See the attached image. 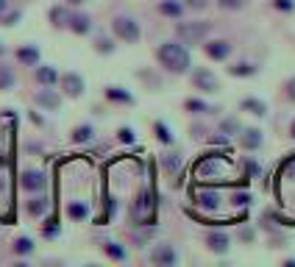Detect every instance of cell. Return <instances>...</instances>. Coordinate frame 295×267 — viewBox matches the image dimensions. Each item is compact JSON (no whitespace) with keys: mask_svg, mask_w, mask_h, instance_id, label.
<instances>
[{"mask_svg":"<svg viewBox=\"0 0 295 267\" xmlns=\"http://www.w3.org/2000/svg\"><path fill=\"white\" fill-rule=\"evenodd\" d=\"M17 62L25 64V67H37V64H39V47L37 45H22V47H17Z\"/></svg>","mask_w":295,"mask_h":267,"instance_id":"cell-13","label":"cell"},{"mask_svg":"<svg viewBox=\"0 0 295 267\" xmlns=\"http://www.w3.org/2000/svg\"><path fill=\"white\" fill-rule=\"evenodd\" d=\"M86 0H64V6H84Z\"/></svg>","mask_w":295,"mask_h":267,"instance_id":"cell-40","label":"cell"},{"mask_svg":"<svg viewBox=\"0 0 295 267\" xmlns=\"http://www.w3.org/2000/svg\"><path fill=\"white\" fill-rule=\"evenodd\" d=\"M212 34V25L206 20H192V22H179L175 25V37L181 45H200L206 42Z\"/></svg>","mask_w":295,"mask_h":267,"instance_id":"cell-2","label":"cell"},{"mask_svg":"<svg viewBox=\"0 0 295 267\" xmlns=\"http://www.w3.org/2000/svg\"><path fill=\"white\" fill-rule=\"evenodd\" d=\"M95 50L98 53H114V42L109 37H98L95 39Z\"/></svg>","mask_w":295,"mask_h":267,"instance_id":"cell-33","label":"cell"},{"mask_svg":"<svg viewBox=\"0 0 295 267\" xmlns=\"http://www.w3.org/2000/svg\"><path fill=\"white\" fill-rule=\"evenodd\" d=\"M11 86H14V73H11V67L0 64V92H9Z\"/></svg>","mask_w":295,"mask_h":267,"instance_id":"cell-29","label":"cell"},{"mask_svg":"<svg viewBox=\"0 0 295 267\" xmlns=\"http://www.w3.org/2000/svg\"><path fill=\"white\" fill-rule=\"evenodd\" d=\"M6 11H9V0H0V17H3Z\"/></svg>","mask_w":295,"mask_h":267,"instance_id":"cell-39","label":"cell"},{"mask_svg":"<svg viewBox=\"0 0 295 267\" xmlns=\"http://www.w3.org/2000/svg\"><path fill=\"white\" fill-rule=\"evenodd\" d=\"M273 6L279 11H295V0H273Z\"/></svg>","mask_w":295,"mask_h":267,"instance_id":"cell-35","label":"cell"},{"mask_svg":"<svg viewBox=\"0 0 295 267\" xmlns=\"http://www.w3.org/2000/svg\"><path fill=\"white\" fill-rule=\"evenodd\" d=\"M100 248H103V253L111 259V262H126L128 259V251L120 245V242H103Z\"/></svg>","mask_w":295,"mask_h":267,"instance_id":"cell-19","label":"cell"},{"mask_svg":"<svg viewBox=\"0 0 295 267\" xmlns=\"http://www.w3.org/2000/svg\"><path fill=\"white\" fill-rule=\"evenodd\" d=\"M95 139V128L92 126H75L73 128V142L75 145H84V142H92Z\"/></svg>","mask_w":295,"mask_h":267,"instance_id":"cell-23","label":"cell"},{"mask_svg":"<svg viewBox=\"0 0 295 267\" xmlns=\"http://www.w3.org/2000/svg\"><path fill=\"white\" fill-rule=\"evenodd\" d=\"M56 84L62 86V92L67 95V98H81V95H84V89H86L84 78H81L78 73H64V75H58Z\"/></svg>","mask_w":295,"mask_h":267,"instance_id":"cell-5","label":"cell"},{"mask_svg":"<svg viewBox=\"0 0 295 267\" xmlns=\"http://www.w3.org/2000/svg\"><path fill=\"white\" fill-rule=\"evenodd\" d=\"M195 203L200 206V209H206V212H217L220 198H217V192H198L195 195Z\"/></svg>","mask_w":295,"mask_h":267,"instance_id":"cell-20","label":"cell"},{"mask_svg":"<svg viewBox=\"0 0 295 267\" xmlns=\"http://www.w3.org/2000/svg\"><path fill=\"white\" fill-rule=\"evenodd\" d=\"M20 187L25 189V192H45L48 178H45L42 170H22L20 173Z\"/></svg>","mask_w":295,"mask_h":267,"instance_id":"cell-6","label":"cell"},{"mask_svg":"<svg viewBox=\"0 0 295 267\" xmlns=\"http://www.w3.org/2000/svg\"><path fill=\"white\" fill-rule=\"evenodd\" d=\"M284 92H287V98H290L292 103H295V75H292V78L284 84Z\"/></svg>","mask_w":295,"mask_h":267,"instance_id":"cell-37","label":"cell"},{"mask_svg":"<svg viewBox=\"0 0 295 267\" xmlns=\"http://www.w3.org/2000/svg\"><path fill=\"white\" fill-rule=\"evenodd\" d=\"M240 109L248 111V114H256V117H264V114H268V106H264V100H256V98H245L243 103H240Z\"/></svg>","mask_w":295,"mask_h":267,"instance_id":"cell-21","label":"cell"},{"mask_svg":"<svg viewBox=\"0 0 295 267\" xmlns=\"http://www.w3.org/2000/svg\"><path fill=\"white\" fill-rule=\"evenodd\" d=\"M217 3V9H223V11H240V9H245V0H215Z\"/></svg>","mask_w":295,"mask_h":267,"instance_id":"cell-31","label":"cell"},{"mask_svg":"<svg viewBox=\"0 0 295 267\" xmlns=\"http://www.w3.org/2000/svg\"><path fill=\"white\" fill-rule=\"evenodd\" d=\"M3 53H6V47H3V42H0V56H3Z\"/></svg>","mask_w":295,"mask_h":267,"instance_id":"cell-42","label":"cell"},{"mask_svg":"<svg viewBox=\"0 0 295 267\" xmlns=\"http://www.w3.org/2000/svg\"><path fill=\"white\" fill-rule=\"evenodd\" d=\"M117 139H120L123 145H134V139H137V134H134V128L123 126V128H117Z\"/></svg>","mask_w":295,"mask_h":267,"instance_id":"cell-32","label":"cell"},{"mask_svg":"<svg viewBox=\"0 0 295 267\" xmlns=\"http://www.w3.org/2000/svg\"><path fill=\"white\" fill-rule=\"evenodd\" d=\"M153 134H156V139L162 142V145H173V139H175V136H173V131H170V128L164 126L162 120H156V123H153Z\"/></svg>","mask_w":295,"mask_h":267,"instance_id":"cell-25","label":"cell"},{"mask_svg":"<svg viewBox=\"0 0 295 267\" xmlns=\"http://www.w3.org/2000/svg\"><path fill=\"white\" fill-rule=\"evenodd\" d=\"M290 136H292V139H295V120L290 123Z\"/></svg>","mask_w":295,"mask_h":267,"instance_id":"cell-41","label":"cell"},{"mask_svg":"<svg viewBox=\"0 0 295 267\" xmlns=\"http://www.w3.org/2000/svg\"><path fill=\"white\" fill-rule=\"evenodd\" d=\"M11 248H14L17 256H28V253H34V242L28 240V236H17L14 245H11Z\"/></svg>","mask_w":295,"mask_h":267,"instance_id":"cell-27","label":"cell"},{"mask_svg":"<svg viewBox=\"0 0 295 267\" xmlns=\"http://www.w3.org/2000/svg\"><path fill=\"white\" fill-rule=\"evenodd\" d=\"M264 142V136L259 128H243V134H240V145L245 147V151H259Z\"/></svg>","mask_w":295,"mask_h":267,"instance_id":"cell-12","label":"cell"},{"mask_svg":"<svg viewBox=\"0 0 295 267\" xmlns=\"http://www.w3.org/2000/svg\"><path fill=\"white\" fill-rule=\"evenodd\" d=\"M256 73H259V67L251 64V62H237V64L228 67V75H234V78H251V75H256Z\"/></svg>","mask_w":295,"mask_h":267,"instance_id":"cell-17","label":"cell"},{"mask_svg":"<svg viewBox=\"0 0 295 267\" xmlns=\"http://www.w3.org/2000/svg\"><path fill=\"white\" fill-rule=\"evenodd\" d=\"M151 262L153 264H162V267H170L179 262V251H175L173 245H167V242H162V245H156L151 251Z\"/></svg>","mask_w":295,"mask_h":267,"instance_id":"cell-7","label":"cell"},{"mask_svg":"<svg viewBox=\"0 0 295 267\" xmlns=\"http://www.w3.org/2000/svg\"><path fill=\"white\" fill-rule=\"evenodd\" d=\"M106 100H111V103H126V106H131V103H134V95L128 92V89H123V86H106Z\"/></svg>","mask_w":295,"mask_h":267,"instance_id":"cell-14","label":"cell"},{"mask_svg":"<svg viewBox=\"0 0 295 267\" xmlns=\"http://www.w3.org/2000/svg\"><path fill=\"white\" fill-rule=\"evenodd\" d=\"M156 58H159V64L173 75H184L192 64L190 50H187V45H181V42H162L156 47Z\"/></svg>","mask_w":295,"mask_h":267,"instance_id":"cell-1","label":"cell"},{"mask_svg":"<svg viewBox=\"0 0 295 267\" xmlns=\"http://www.w3.org/2000/svg\"><path fill=\"white\" fill-rule=\"evenodd\" d=\"M159 14L179 20V17L184 14V3H179V0H162V3H159Z\"/></svg>","mask_w":295,"mask_h":267,"instance_id":"cell-18","label":"cell"},{"mask_svg":"<svg viewBox=\"0 0 295 267\" xmlns=\"http://www.w3.org/2000/svg\"><path fill=\"white\" fill-rule=\"evenodd\" d=\"M48 17H50V25L53 28H67V22H70L67 6H53V9L48 11Z\"/></svg>","mask_w":295,"mask_h":267,"instance_id":"cell-16","label":"cell"},{"mask_svg":"<svg viewBox=\"0 0 295 267\" xmlns=\"http://www.w3.org/2000/svg\"><path fill=\"white\" fill-rule=\"evenodd\" d=\"M190 81H192V86H195L198 92H203V95H215V92H220V81H217V75H215V73H209L206 67L192 70Z\"/></svg>","mask_w":295,"mask_h":267,"instance_id":"cell-4","label":"cell"},{"mask_svg":"<svg viewBox=\"0 0 295 267\" xmlns=\"http://www.w3.org/2000/svg\"><path fill=\"white\" fill-rule=\"evenodd\" d=\"M67 28L73 34H78V37H86V34L92 31V17L90 14H70V22H67Z\"/></svg>","mask_w":295,"mask_h":267,"instance_id":"cell-10","label":"cell"},{"mask_svg":"<svg viewBox=\"0 0 295 267\" xmlns=\"http://www.w3.org/2000/svg\"><path fill=\"white\" fill-rule=\"evenodd\" d=\"M45 209H48V198H34V200H28V215H31V217H42Z\"/></svg>","mask_w":295,"mask_h":267,"instance_id":"cell-28","label":"cell"},{"mask_svg":"<svg viewBox=\"0 0 295 267\" xmlns=\"http://www.w3.org/2000/svg\"><path fill=\"white\" fill-rule=\"evenodd\" d=\"M34 75H37V81H39L42 86H53V84L58 81V73H56L53 67H48V64H42V67L37 64V67H34Z\"/></svg>","mask_w":295,"mask_h":267,"instance_id":"cell-15","label":"cell"},{"mask_svg":"<svg viewBox=\"0 0 295 267\" xmlns=\"http://www.w3.org/2000/svg\"><path fill=\"white\" fill-rule=\"evenodd\" d=\"M209 6V0H184V9H192V11H203Z\"/></svg>","mask_w":295,"mask_h":267,"instance_id":"cell-34","label":"cell"},{"mask_svg":"<svg viewBox=\"0 0 295 267\" xmlns=\"http://www.w3.org/2000/svg\"><path fill=\"white\" fill-rule=\"evenodd\" d=\"M237 131H243L237 117H226V120L220 123V134H237Z\"/></svg>","mask_w":295,"mask_h":267,"instance_id":"cell-30","label":"cell"},{"mask_svg":"<svg viewBox=\"0 0 295 267\" xmlns=\"http://www.w3.org/2000/svg\"><path fill=\"white\" fill-rule=\"evenodd\" d=\"M20 17H22L20 11H11V14H3V17H0V20H3V25H14V22L20 20Z\"/></svg>","mask_w":295,"mask_h":267,"instance_id":"cell-36","label":"cell"},{"mask_svg":"<svg viewBox=\"0 0 295 267\" xmlns=\"http://www.w3.org/2000/svg\"><path fill=\"white\" fill-rule=\"evenodd\" d=\"M67 217L70 220H86L90 217V206L84 200H73V203H67Z\"/></svg>","mask_w":295,"mask_h":267,"instance_id":"cell-22","label":"cell"},{"mask_svg":"<svg viewBox=\"0 0 295 267\" xmlns=\"http://www.w3.org/2000/svg\"><path fill=\"white\" fill-rule=\"evenodd\" d=\"M184 109L190 111V114H209L212 106H209V103H203L200 98H187V100H184Z\"/></svg>","mask_w":295,"mask_h":267,"instance_id":"cell-24","label":"cell"},{"mask_svg":"<svg viewBox=\"0 0 295 267\" xmlns=\"http://www.w3.org/2000/svg\"><path fill=\"white\" fill-rule=\"evenodd\" d=\"M111 31H114V37L120 39V42H126V45L139 42V37H142L139 22L134 20V17H126V14H117L114 20H111Z\"/></svg>","mask_w":295,"mask_h":267,"instance_id":"cell-3","label":"cell"},{"mask_svg":"<svg viewBox=\"0 0 295 267\" xmlns=\"http://www.w3.org/2000/svg\"><path fill=\"white\" fill-rule=\"evenodd\" d=\"M203 242L212 253H228V248H231V236L226 231H209Z\"/></svg>","mask_w":295,"mask_h":267,"instance_id":"cell-9","label":"cell"},{"mask_svg":"<svg viewBox=\"0 0 295 267\" xmlns=\"http://www.w3.org/2000/svg\"><path fill=\"white\" fill-rule=\"evenodd\" d=\"M248 200H251V198H248V195H245V192H240V195H234V206H248Z\"/></svg>","mask_w":295,"mask_h":267,"instance_id":"cell-38","label":"cell"},{"mask_svg":"<svg viewBox=\"0 0 295 267\" xmlns=\"http://www.w3.org/2000/svg\"><path fill=\"white\" fill-rule=\"evenodd\" d=\"M162 167L167 170L170 175H175L181 170V156H179V153H164V156H162Z\"/></svg>","mask_w":295,"mask_h":267,"instance_id":"cell-26","label":"cell"},{"mask_svg":"<svg viewBox=\"0 0 295 267\" xmlns=\"http://www.w3.org/2000/svg\"><path fill=\"white\" fill-rule=\"evenodd\" d=\"M34 100H37V106H42V109H48V111H53V109H58V106H62V95L53 92V89H48V86L39 89Z\"/></svg>","mask_w":295,"mask_h":267,"instance_id":"cell-11","label":"cell"},{"mask_svg":"<svg viewBox=\"0 0 295 267\" xmlns=\"http://www.w3.org/2000/svg\"><path fill=\"white\" fill-rule=\"evenodd\" d=\"M203 50L212 62H226V58L231 56V42H228V39H212V42L203 45Z\"/></svg>","mask_w":295,"mask_h":267,"instance_id":"cell-8","label":"cell"}]
</instances>
